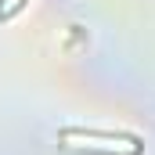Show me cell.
<instances>
[{"label":"cell","instance_id":"obj_3","mask_svg":"<svg viewBox=\"0 0 155 155\" xmlns=\"http://www.w3.org/2000/svg\"><path fill=\"white\" fill-rule=\"evenodd\" d=\"M25 4H29V0H15V4H11L7 11H0V18H15V15H18V11L25 7Z\"/></svg>","mask_w":155,"mask_h":155},{"label":"cell","instance_id":"obj_2","mask_svg":"<svg viewBox=\"0 0 155 155\" xmlns=\"http://www.w3.org/2000/svg\"><path fill=\"white\" fill-rule=\"evenodd\" d=\"M69 152H72V155H141L144 148H130V152H108V148H76V144H69Z\"/></svg>","mask_w":155,"mask_h":155},{"label":"cell","instance_id":"obj_4","mask_svg":"<svg viewBox=\"0 0 155 155\" xmlns=\"http://www.w3.org/2000/svg\"><path fill=\"white\" fill-rule=\"evenodd\" d=\"M4 7H7V0H0V11H4Z\"/></svg>","mask_w":155,"mask_h":155},{"label":"cell","instance_id":"obj_1","mask_svg":"<svg viewBox=\"0 0 155 155\" xmlns=\"http://www.w3.org/2000/svg\"><path fill=\"white\" fill-rule=\"evenodd\" d=\"M61 137H65V141H69V137H97V141H130V144L144 148V141H141L137 134H130V130H94V126H65V130H61Z\"/></svg>","mask_w":155,"mask_h":155}]
</instances>
